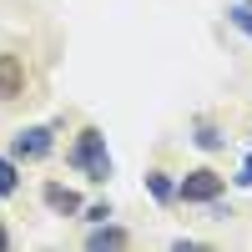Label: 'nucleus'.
Returning <instances> with one entry per match:
<instances>
[{"label": "nucleus", "mask_w": 252, "mask_h": 252, "mask_svg": "<svg viewBox=\"0 0 252 252\" xmlns=\"http://www.w3.org/2000/svg\"><path fill=\"white\" fill-rule=\"evenodd\" d=\"M10 247V232H5V222H0V252H5Z\"/></svg>", "instance_id": "ddd939ff"}, {"label": "nucleus", "mask_w": 252, "mask_h": 252, "mask_svg": "<svg viewBox=\"0 0 252 252\" xmlns=\"http://www.w3.org/2000/svg\"><path fill=\"white\" fill-rule=\"evenodd\" d=\"M232 182H237V187H252V157H247V161H242V172H237V177H232Z\"/></svg>", "instance_id": "f8f14e48"}, {"label": "nucleus", "mask_w": 252, "mask_h": 252, "mask_svg": "<svg viewBox=\"0 0 252 252\" xmlns=\"http://www.w3.org/2000/svg\"><path fill=\"white\" fill-rule=\"evenodd\" d=\"M26 91V66L15 56H0V101H15Z\"/></svg>", "instance_id": "423d86ee"}, {"label": "nucleus", "mask_w": 252, "mask_h": 252, "mask_svg": "<svg viewBox=\"0 0 252 252\" xmlns=\"http://www.w3.org/2000/svg\"><path fill=\"white\" fill-rule=\"evenodd\" d=\"M222 141H227V136L217 131L212 121H197V126H192V146H202V152H217Z\"/></svg>", "instance_id": "1a4fd4ad"}, {"label": "nucleus", "mask_w": 252, "mask_h": 252, "mask_svg": "<svg viewBox=\"0 0 252 252\" xmlns=\"http://www.w3.org/2000/svg\"><path fill=\"white\" fill-rule=\"evenodd\" d=\"M146 192H152L161 207L177 202V182H172V172H146Z\"/></svg>", "instance_id": "0eeeda50"}, {"label": "nucleus", "mask_w": 252, "mask_h": 252, "mask_svg": "<svg viewBox=\"0 0 252 252\" xmlns=\"http://www.w3.org/2000/svg\"><path fill=\"white\" fill-rule=\"evenodd\" d=\"M222 187H227V177H217L212 166H197V172H187L177 182V202H187V207H212L222 197Z\"/></svg>", "instance_id": "f03ea898"}, {"label": "nucleus", "mask_w": 252, "mask_h": 252, "mask_svg": "<svg viewBox=\"0 0 252 252\" xmlns=\"http://www.w3.org/2000/svg\"><path fill=\"white\" fill-rule=\"evenodd\" d=\"M86 247L91 252H106V247H131V232L126 227H111V222H96L86 232Z\"/></svg>", "instance_id": "39448f33"}, {"label": "nucleus", "mask_w": 252, "mask_h": 252, "mask_svg": "<svg viewBox=\"0 0 252 252\" xmlns=\"http://www.w3.org/2000/svg\"><path fill=\"white\" fill-rule=\"evenodd\" d=\"M227 26H237L252 40V0H232V5H227Z\"/></svg>", "instance_id": "9d476101"}, {"label": "nucleus", "mask_w": 252, "mask_h": 252, "mask_svg": "<svg viewBox=\"0 0 252 252\" xmlns=\"http://www.w3.org/2000/svg\"><path fill=\"white\" fill-rule=\"evenodd\" d=\"M66 161H71L86 182H96V187L116 177V161H111V152H106V136H101L96 126H81V131H76V141H71Z\"/></svg>", "instance_id": "f257e3e1"}, {"label": "nucleus", "mask_w": 252, "mask_h": 252, "mask_svg": "<svg viewBox=\"0 0 252 252\" xmlns=\"http://www.w3.org/2000/svg\"><path fill=\"white\" fill-rule=\"evenodd\" d=\"M20 192V161L5 152V157H0V197H15Z\"/></svg>", "instance_id": "6e6552de"}, {"label": "nucleus", "mask_w": 252, "mask_h": 252, "mask_svg": "<svg viewBox=\"0 0 252 252\" xmlns=\"http://www.w3.org/2000/svg\"><path fill=\"white\" fill-rule=\"evenodd\" d=\"M40 197H46V207L61 212V217H76V212H81V192H71V187H61V182H46V187H40Z\"/></svg>", "instance_id": "20e7f679"}, {"label": "nucleus", "mask_w": 252, "mask_h": 252, "mask_svg": "<svg viewBox=\"0 0 252 252\" xmlns=\"http://www.w3.org/2000/svg\"><path fill=\"white\" fill-rule=\"evenodd\" d=\"M51 146H56V126H51V121L20 126V131L10 136V157H15V161H40V157H51Z\"/></svg>", "instance_id": "7ed1b4c3"}, {"label": "nucleus", "mask_w": 252, "mask_h": 252, "mask_svg": "<svg viewBox=\"0 0 252 252\" xmlns=\"http://www.w3.org/2000/svg\"><path fill=\"white\" fill-rule=\"evenodd\" d=\"M106 217H111V207H106V202H101V207H86V222H106Z\"/></svg>", "instance_id": "9b49d317"}]
</instances>
